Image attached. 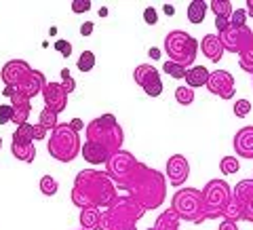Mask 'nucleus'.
<instances>
[{"mask_svg":"<svg viewBox=\"0 0 253 230\" xmlns=\"http://www.w3.org/2000/svg\"><path fill=\"white\" fill-rule=\"evenodd\" d=\"M165 53L169 55V61L179 63L190 70V66L196 59V53H199V41L194 36H190L184 30H173L165 36Z\"/></svg>","mask_w":253,"mask_h":230,"instance_id":"obj_6","label":"nucleus"},{"mask_svg":"<svg viewBox=\"0 0 253 230\" xmlns=\"http://www.w3.org/2000/svg\"><path fill=\"white\" fill-rule=\"evenodd\" d=\"M76 68L81 70L83 74L91 72V70L95 68V53L93 51H83L81 57H78V61H76Z\"/></svg>","mask_w":253,"mask_h":230,"instance_id":"obj_32","label":"nucleus"},{"mask_svg":"<svg viewBox=\"0 0 253 230\" xmlns=\"http://www.w3.org/2000/svg\"><path fill=\"white\" fill-rule=\"evenodd\" d=\"M53 46H55V51H57L61 57H70V55H72V43L70 41H63L61 38V41H55Z\"/></svg>","mask_w":253,"mask_h":230,"instance_id":"obj_38","label":"nucleus"},{"mask_svg":"<svg viewBox=\"0 0 253 230\" xmlns=\"http://www.w3.org/2000/svg\"><path fill=\"white\" fill-rule=\"evenodd\" d=\"M199 46H201V51H203L205 57H207L209 61H213V63H217L221 57H224V46H221L217 34L203 36V41L199 43Z\"/></svg>","mask_w":253,"mask_h":230,"instance_id":"obj_20","label":"nucleus"},{"mask_svg":"<svg viewBox=\"0 0 253 230\" xmlns=\"http://www.w3.org/2000/svg\"><path fill=\"white\" fill-rule=\"evenodd\" d=\"M86 133V141H95V144L104 146L110 154L123 150V141H125V133L123 127L118 125L114 114H101L97 118L84 127Z\"/></svg>","mask_w":253,"mask_h":230,"instance_id":"obj_4","label":"nucleus"},{"mask_svg":"<svg viewBox=\"0 0 253 230\" xmlns=\"http://www.w3.org/2000/svg\"><path fill=\"white\" fill-rule=\"evenodd\" d=\"M175 99H177V104H181V106H190L194 101V91L190 89V87L181 85V87L175 89Z\"/></svg>","mask_w":253,"mask_h":230,"instance_id":"obj_34","label":"nucleus"},{"mask_svg":"<svg viewBox=\"0 0 253 230\" xmlns=\"http://www.w3.org/2000/svg\"><path fill=\"white\" fill-rule=\"evenodd\" d=\"M148 230H154V228H148Z\"/></svg>","mask_w":253,"mask_h":230,"instance_id":"obj_54","label":"nucleus"},{"mask_svg":"<svg viewBox=\"0 0 253 230\" xmlns=\"http://www.w3.org/2000/svg\"><path fill=\"white\" fill-rule=\"evenodd\" d=\"M89 9H91V2H89V0H74V2H72V13H76V15L86 13Z\"/></svg>","mask_w":253,"mask_h":230,"instance_id":"obj_43","label":"nucleus"},{"mask_svg":"<svg viewBox=\"0 0 253 230\" xmlns=\"http://www.w3.org/2000/svg\"><path fill=\"white\" fill-rule=\"evenodd\" d=\"M201 192H203V203H205V220L221 218V211H224V207L232 196V188L224 180H209Z\"/></svg>","mask_w":253,"mask_h":230,"instance_id":"obj_8","label":"nucleus"},{"mask_svg":"<svg viewBox=\"0 0 253 230\" xmlns=\"http://www.w3.org/2000/svg\"><path fill=\"white\" fill-rule=\"evenodd\" d=\"M78 230H81V228H78Z\"/></svg>","mask_w":253,"mask_h":230,"instance_id":"obj_55","label":"nucleus"},{"mask_svg":"<svg viewBox=\"0 0 253 230\" xmlns=\"http://www.w3.org/2000/svg\"><path fill=\"white\" fill-rule=\"evenodd\" d=\"M0 148H2V138H0Z\"/></svg>","mask_w":253,"mask_h":230,"instance_id":"obj_52","label":"nucleus"},{"mask_svg":"<svg viewBox=\"0 0 253 230\" xmlns=\"http://www.w3.org/2000/svg\"><path fill=\"white\" fill-rule=\"evenodd\" d=\"M108 15V9H99V17H106Z\"/></svg>","mask_w":253,"mask_h":230,"instance_id":"obj_51","label":"nucleus"},{"mask_svg":"<svg viewBox=\"0 0 253 230\" xmlns=\"http://www.w3.org/2000/svg\"><path fill=\"white\" fill-rule=\"evenodd\" d=\"M99 216L101 209H81V230H97Z\"/></svg>","mask_w":253,"mask_h":230,"instance_id":"obj_27","label":"nucleus"},{"mask_svg":"<svg viewBox=\"0 0 253 230\" xmlns=\"http://www.w3.org/2000/svg\"><path fill=\"white\" fill-rule=\"evenodd\" d=\"M81 154H83L84 161L91 163V165H101V163L106 165L108 158L112 156L104 146L95 144V141H84V146H81Z\"/></svg>","mask_w":253,"mask_h":230,"instance_id":"obj_19","label":"nucleus"},{"mask_svg":"<svg viewBox=\"0 0 253 230\" xmlns=\"http://www.w3.org/2000/svg\"><path fill=\"white\" fill-rule=\"evenodd\" d=\"M11 152L15 158H19L23 163H32L36 158V148L34 144H21V141H13L11 144Z\"/></svg>","mask_w":253,"mask_h":230,"instance_id":"obj_26","label":"nucleus"},{"mask_svg":"<svg viewBox=\"0 0 253 230\" xmlns=\"http://www.w3.org/2000/svg\"><path fill=\"white\" fill-rule=\"evenodd\" d=\"M221 218L228 222H234V224L243 222V203L236 199V196H230V201H228L224 211H221Z\"/></svg>","mask_w":253,"mask_h":230,"instance_id":"obj_25","label":"nucleus"},{"mask_svg":"<svg viewBox=\"0 0 253 230\" xmlns=\"http://www.w3.org/2000/svg\"><path fill=\"white\" fill-rule=\"evenodd\" d=\"M57 190H59V184H57V180H55L53 176H42L41 178V192L44 196L57 194Z\"/></svg>","mask_w":253,"mask_h":230,"instance_id":"obj_33","label":"nucleus"},{"mask_svg":"<svg viewBox=\"0 0 253 230\" xmlns=\"http://www.w3.org/2000/svg\"><path fill=\"white\" fill-rule=\"evenodd\" d=\"M61 87H63V91H66L68 95L76 89V81L72 78V74H70V70H68V68H63V70H61Z\"/></svg>","mask_w":253,"mask_h":230,"instance_id":"obj_36","label":"nucleus"},{"mask_svg":"<svg viewBox=\"0 0 253 230\" xmlns=\"http://www.w3.org/2000/svg\"><path fill=\"white\" fill-rule=\"evenodd\" d=\"M46 136H49V131H46L42 125H38V123L30 125V123H26V125H21V127L15 129L13 141H21V144H34L36 139H44Z\"/></svg>","mask_w":253,"mask_h":230,"instance_id":"obj_17","label":"nucleus"},{"mask_svg":"<svg viewBox=\"0 0 253 230\" xmlns=\"http://www.w3.org/2000/svg\"><path fill=\"white\" fill-rule=\"evenodd\" d=\"M146 209L131 199L129 194H118L116 199L101 211L97 230H139L137 222L144 218Z\"/></svg>","mask_w":253,"mask_h":230,"instance_id":"obj_3","label":"nucleus"},{"mask_svg":"<svg viewBox=\"0 0 253 230\" xmlns=\"http://www.w3.org/2000/svg\"><path fill=\"white\" fill-rule=\"evenodd\" d=\"M205 87L221 99L234 97V76L230 72H226V70H213V72H209V81Z\"/></svg>","mask_w":253,"mask_h":230,"instance_id":"obj_13","label":"nucleus"},{"mask_svg":"<svg viewBox=\"0 0 253 230\" xmlns=\"http://www.w3.org/2000/svg\"><path fill=\"white\" fill-rule=\"evenodd\" d=\"M228 26H230V21L228 19H221V17H215V28H217V34L219 32H224Z\"/></svg>","mask_w":253,"mask_h":230,"instance_id":"obj_45","label":"nucleus"},{"mask_svg":"<svg viewBox=\"0 0 253 230\" xmlns=\"http://www.w3.org/2000/svg\"><path fill=\"white\" fill-rule=\"evenodd\" d=\"M230 26H236V28L247 26V11H245V9H236L232 13V17H230Z\"/></svg>","mask_w":253,"mask_h":230,"instance_id":"obj_39","label":"nucleus"},{"mask_svg":"<svg viewBox=\"0 0 253 230\" xmlns=\"http://www.w3.org/2000/svg\"><path fill=\"white\" fill-rule=\"evenodd\" d=\"M163 70H165V72H167L171 78H186V72H188V68L179 66V63H173V61H165Z\"/></svg>","mask_w":253,"mask_h":230,"instance_id":"obj_35","label":"nucleus"},{"mask_svg":"<svg viewBox=\"0 0 253 230\" xmlns=\"http://www.w3.org/2000/svg\"><path fill=\"white\" fill-rule=\"evenodd\" d=\"M148 55H150L152 59H161V49H156V46H152V49L148 51Z\"/></svg>","mask_w":253,"mask_h":230,"instance_id":"obj_48","label":"nucleus"},{"mask_svg":"<svg viewBox=\"0 0 253 230\" xmlns=\"http://www.w3.org/2000/svg\"><path fill=\"white\" fill-rule=\"evenodd\" d=\"M209 11V2H205V0H192V2L188 4V21L194 23V26H199V23L205 21V15Z\"/></svg>","mask_w":253,"mask_h":230,"instance_id":"obj_23","label":"nucleus"},{"mask_svg":"<svg viewBox=\"0 0 253 230\" xmlns=\"http://www.w3.org/2000/svg\"><path fill=\"white\" fill-rule=\"evenodd\" d=\"M171 186L181 188V184H186V180L190 178V163L184 154H173L167 161V176Z\"/></svg>","mask_w":253,"mask_h":230,"instance_id":"obj_14","label":"nucleus"},{"mask_svg":"<svg viewBox=\"0 0 253 230\" xmlns=\"http://www.w3.org/2000/svg\"><path fill=\"white\" fill-rule=\"evenodd\" d=\"M154 230H179V216L173 209L163 211L154 222Z\"/></svg>","mask_w":253,"mask_h":230,"instance_id":"obj_24","label":"nucleus"},{"mask_svg":"<svg viewBox=\"0 0 253 230\" xmlns=\"http://www.w3.org/2000/svg\"><path fill=\"white\" fill-rule=\"evenodd\" d=\"M133 78H135V83L146 91V95H150V97H158V95L163 93L161 74H158V70L152 68L150 63H141V66H137L135 70H133Z\"/></svg>","mask_w":253,"mask_h":230,"instance_id":"obj_11","label":"nucleus"},{"mask_svg":"<svg viewBox=\"0 0 253 230\" xmlns=\"http://www.w3.org/2000/svg\"><path fill=\"white\" fill-rule=\"evenodd\" d=\"M219 230H239V224H234V222L224 220V222L219 224Z\"/></svg>","mask_w":253,"mask_h":230,"instance_id":"obj_47","label":"nucleus"},{"mask_svg":"<svg viewBox=\"0 0 253 230\" xmlns=\"http://www.w3.org/2000/svg\"><path fill=\"white\" fill-rule=\"evenodd\" d=\"M32 70H34V68H32L28 61L11 59V61L4 63L2 70H0V78H2L4 87H15V89H19V87L30 78Z\"/></svg>","mask_w":253,"mask_h":230,"instance_id":"obj_12","label":"nucleus"},{"mask_svg":"<svg viewBox=\"0 0 253 230\" xmlns=\"http://www.w3.org/2000/svg\"><path fill=\"white\" fill-rule=\"evenodd\" d=\"M41 95L44 99V108H51L55 114H59L68 108V93L63 91L61 83H46Z\"/></svg>","mask_w":253,"mask_h":230,"instance_id":"obj_15","label":"nucleus"},{"mask_svg":"<svg viewBox=\"0 0 253 230\" xmlns=\"http://www.w3.org/2000/svg\"><path fill=\"white\" fill-rule=\"evenodd\" d=\"M243 220L253 224V194L243 201Z\"/></svg>","mask_w":253,"mask_h":230,"instance_id":"obj_40","label":"nucleus"},{"mask_svg":"<svg viewBox=\"0 0 253 230\" xmlns=\"http://www.w3.org/2000/svg\"><path fill=\"white\" fill-rule=\"evenodd\" d=\"M46 150H49V154L55 161L70 163L81 152V136L68 123H59L51 131L49 141H46Z\"/></svg>","mask_w":253,"mask_h":230,"instance_id":"obj_5","label":"nucleus"},{"mask_svg":"<svg viewBox=\"0 0 253 230\" xmlns=\"http://www.w3.org/2000/svg\"><path fill=\"white\" fill-rule=\"evenodd\" d=\"M249 112H251V101L249 99H236L234 116L236 118H245V116H249Z\"/></svg>","mask_w":253,"mask_h":230,"instance_id":"obj_37","label":"nucleus"},{"mask_svg":"<svg viewBox=\"0 0 253 230\" xmlns=\"http://www.w3.org/2000/svg\"><path fill=\"white\" fill-rule=\"evenodd\" d=\"M121 190H125L131 199H135L146 211L158 209L167 199V178L158 169L137 161Z\"/></svg>","mask_w":253,"mask_h":230,"instance_id":"obj_2","label":"nucleus"},{"mask_svg":"<svg viewBox=\"0 0 253 230\" xmlns=\"http://www.w3.org/2000/svg\"><path fill=\"white\" fill-rule=\"evenodd\" d=\"M144 21L148 23V26H156L158 23V13L154 6H146L144 9Z\"/></svg>","mask_w":253,"mask_h":230,"instance_id":"obj_42","label":"nucleus"},{"mask_svg":"<svg viewBox=\"0 0 253 230\" xmlns=\"http://www.w3.org/2000/svg\"><path fill=\"white\" fill-rule=\"evenodd\" d=\"M217 38H219L221 46H224V51H230V53H236V55H239V53L245 49V46L251 43L253 32H251L247 26H241V28L228 26L224 32H219Z\"/></svg>","mask_w":253,"mask_h":230,"instance_id":"obj_10","label":"nucleus"},{"mask_svg":"<svg viewBox=\"0 0 253 230\" xmlns=\"http://www.w3.org/2000/svg\"><path fill=\"white\" fill-rule=\"evenodd\" d=\"M239 169H241V163L236 156H224L219 161V171L224 173V176H234Z\"/></svg>","mask_w":253,"mask_h":230,"instance_id":"obj_31","label":"nucleus"},{"mask_svg":"<svg viewBox=\"0 0 253 230\" xmlns=\"http://www.w3.org/2000/svg\"><path fill=\"white\" fill-rule=\"evenodd\" d=\"M251 83H253V72H251Z\"/></svg>","mask_w":253,"mask_h":230,"instance_id":"obj_53","label":"nucleus"},{"mask_svg":"<svg viewBox=\"0 0 253 230\" xmlns=\"http://www.w3.org/2000/svg\"><path fill=\"white\" fill-rule=\"evenodd\" d=\"M232 146L236 150V156L253 161V127H243V129L236 131Z\"/></svg>","mask_w":253,"mask_h":230,"instance_id":"obj_18","label":"nucleus"},{"mask_svg":"<svg viewBox=\"0 0 253 230\" xmlns=\"http://www.w3.org/2000/svg\"><path fill=\"white\" fill-rule=\"evenodd\" d=\"M239 66L245 70V72H253V38H251V43L239 53Z\"/></svg>","mask_w":253,"mask_h":230,"instance_id":"obj_30","label":"nucleus"},{"mask_svg":"<svg viewBox=\"0 0 253 230\" xmlns=\"http://www.w3.org/2000/svg\"><path fill=\"white\" fill-rule=\"evenodd\" d=\"M251 180H253V178H251Z\"/></svg>","mask_w":253,"mask_h":230,"instance_id":"obj_56","label":"nucleus"},{"mask_svg":"<svg viewBox=\"0 0 253 230\" xmlns=\"http://www.w3.org/2000/svg\"><path fill=\"white\" fill-rule=\"evenodd\" d=\"M11 106H13V118H11V123L13 125H26L28 123V116L32 112V99L28 97V95H23L21 91L15 89V93L11 95Z\"/></svg>","mask_w":253,"mask_h":230,"instance_id":"obj_16","label":"nucleus"},{"mask_svg":"<svg viewBox=\"0 0 253 230\" xmlns=\"http://www.w3.org/2000/svg\"><path fill=\"white\" fill-rule=\"evenodd\" d=\"M207 81H209V70L205 66H192L186 72V87H190L192 91L207 85Z\"/></svg>","mask_w":253,"mask_h":230,"instance_id":"obj_22","label":"nucleus"},{"mask_svg":"<svg viewBox=\"0 0 253 230\" xmlns=\"http://www.w3.org/2000/svg\"><path fill=\"white\" fill-rule=\"evenodd\" d=\"M68 125H70V127H72V129H74L76 133H78V131H83V129H84V123L81 121V118H72V121H70Z\"/></svg>","mask_w":253,"mask_h":230,"instance_id":"obj_46","label":"nucleus"},{"mask_svg":"<svg viewBox=\"0 0 253 230\" xmlns=\"http://www.w3.org/2000/svg\"><path fill=\"white\" fill-rule=\"evenodd\" d=\"M44 85H46V81H44V74H42V72H38V70H32L30 78H28V81L19 87L17 91H21L23 95H28V97L32 99V97H36L38 93H42Z\"/></svg>","mask_w":253,"mask_h":230,"instance_id":"obj_21","label":"nucleus"},{"mask_svg":"<svg viewBox=\"0 0 253 230\" xmlns=\"http://www.w3.org/2000/svg\"><path fill=\"white\" fill-rule=\"evenodd\" d=\"M81 34L83 36H91L93 34V21H84L81 26Z\"/></svg>","mask_w":253,"mask_h":230,"instance_id":"obj_44","label":"nucleus"},{"mask_svg":"<svg viewBox=\"0 0 253 230\" xmlns=\"http://www.w3.org/2000/svg\"><path fill=\"white\" fill-rule=\"evenodd\" d=\"M163 11H165V15H175V6H173V4H165Z\"/></svg>","mask_w":253,"mask_h":230,"instance_id":"obj_50","label":"nucleus"},{"mask_svg":"<svg viewBox=\"0 0 253 230\" xmlns=\"http://www.w3.org/2000/svg\"><path fill=\"white\" fill-rule=\"evenodd\" d=\"M116 196V186L106 171L83 169L76 173L72 186V203L78 209H106Z\"/></svg>","mask_w":253,"mask_h":230,"instance_id":"obj_1","label":"nucleus"},{"mask_svg":"<svg viewBox=\"0 0 253 230\" xmlns=\"http://www.w3.org/2000/svg\"><path fill=\"white\" fill-rule=\"evenodd\" d=\"M209 9L213 11V15H215V17L228 19V21H230L232 13H234V6H232L230 0H211V2H209Z\"/></svg>","mask_w":253,"mask_h":230,"instance_id":"obj_28","label":"nucleus"},{"mask_svg":"<svg viewBox=\"0 0 253 230\" xmlns=\"http://www.w3.org/2000/svg\"><path fill=\"white\" fill-rule=\"evenodd\" d=\"M38 125H42L46 131H53L55 127L59 125L57 114H55L51 108H42V110H41V116H38Z\"/></svg>","mask_w":253,"mask_h":230,"instance_id":"obj_29","label":"nucleus"},{"mask_svg":"<svg viewBox=\"0 0 253 230\" xmlns=\"http://www.w3.org/2000/svg\"><path fill=\"white\" fill-rule=\"evenodd\" d=\"M245 6H247V17H253V0H247V2H245Z\"/></svg>","mask_w":253,"mask_h":230,"instance_id":"obj_49","label":"nucleus"},{"mask_svg":"<svg viewBox=\"0 0 253 230\" xmlns=\"http://www.w3.org/2000/svg\"><path fill=\"white\" fill-rule=\"evenodd\" d=\"M171 209L177 213L179 220L192 222V224H203L205 222V203L203 192L199 188H179L171 199Z\"/></svg>","mask_w":253,"mask_h":230,"instance_id":"obj_7","label":"nucleus"},{"mask_svg":"<svg viewBox=\"0 0 253 230\" xmlns=\"http://www.w3.org/2000/svg\"><path fill=\"white\" fill-rule=\"evenodd\" d=\"M13 118V106L11 104H0V125H9Z\"/></svg>","mask_w":253,"mask_h":230,"instance_id":"obj_41","label":"nucleus"},{"mask_svg":"<svg viewBox=\"0 0 253 230\" xmlns=\"http://www.w3.org/2000/svg\"><path fill=\"white\" fill-rule=\"evenodd\" d=\"M135 163H137V158L133 156L129 150H118V152H114L108 158L106 173H108V178L114 182L116 188H123V184L126 182V178H129V173Z\"/></svg>","mask_w":253,"mask_h":230,"instance_id":"obj_9","label":"nucleus"}]
</instances>
